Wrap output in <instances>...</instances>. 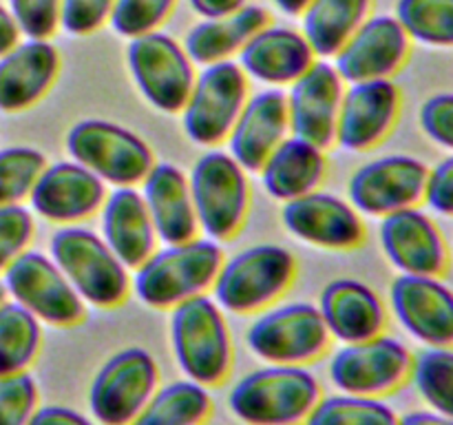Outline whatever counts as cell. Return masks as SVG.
<instances>
[{
    "label": "cell",
    "mask_w": 453,
    "mask_h": 425,
    "mask_svg": "<svg viewBox=\"0 0 453 425\" xmlns=\"http://www.w3.org/2000/svg\"><path fill=\"white\" fill-rule=\"evenodd\" d=\"M423 199L438 215L453 217V153L429 168Z\"/></svg>",
    "instance_id": "obj_43"
},
{
    "label": "cell",
    "mask_w": 453,
    "mask_h": 425,
    "mask_svg": "<svg viewBox=\"0 0 453 425\" xmlns=\"http://www.w3.org/2000/svg\"><path fill=\"white\" fill-rule=\"evenodd\" d=\"M224 251L215 239H188L153 251L135 268L133 290L149 308H173L190 297L203 295L215 282Z\"/></svg>",
    "instance_id": "obj_2"
},
{
    "label": "cell",
    "mask_w": 453,
    "mask_h": 425,
    "mask_svg": "<svg viewBox=\"0 0 453 425\" xmlns=\"http://www.w3.org/2000/svg\"><path fill=\"white\" fill-rule=\"evenodd\" d=\"M389 305L403 330L423 345H453V288L441 274H398Z\"/></svg>",
    "instance_id": "obj_15"
},
{
    "label": "cell",
    "mask_w": 453,
    "mask_h": 425,
    "mask_svg": "<svg viewBox=\"0 0 453 425\" xmlns=\"http://www.w3.org/2000/svg\"><path fill=\"white\" fill-rule=\"evenodd\" d=\"M157 388L153 354L140 345L122 348L97 367L88 385V412L100 425H131Z\"/></svg>",
    "instance_id": "obj_9"
},
{
    "label": "cell",
    "mask_w": 453,
    "mask_h": 425,
    "mask_svg": "<svg viewBox=\"0 0 453 425\" xmlns=\"http://www.w3.org/2000/svg\"><path fill=\"white\" fill-rule=\"evenodd\" d=\"M4 288L13 301L49 326L69 328L82 321L84 301L60 266L40 251H25L4 268Z\"/></svg>",
    "instance_id": "obj_13"
},
{
    "label": "cell",
    "mask_w": 453,
    "mask_h": 425,
    "mask_svg": "<svg viewBox=\"0 0 453 425\" xmlns=\"http://www.w3.org/2000/svg\"><path fill=\"white\" fill-rule=\"evenodd\" d=\"M283 226L305 243L330 251L357 248L365 237L361 212L339 195L310 190L283 204Z\"/></svg>",
    "instance_id": "obj_17"
},
{
    "label": "cell",
    "mask_w": 453,
    "mask_h": 425,
    "mask_svg": "<svg viewBox=\"0 0 453 425\" xmlns=\"http://www.w3.org/2000/svg\"><path fill=\"white\" fill-rule=\"evenodd\" d=\"M142 199L146 204L157 239L164 243L188 242L197 235L188 175L180 166L155 162L142 180Z\"/></svg>",
    "instance_id": "obj_26"
},
{
    "label": "cell",
    "mask_w": 453,
    "mask_h": 425,
    "mask_svg": "<svg viewBox=\"0 0 453 425\" xmlns=\"http://www.w3.org/2000/svg\"><path fill=\"white\" fill-rule=\"evenodd\" d=\"M102 239L127 268H137L155 251L157 235L135 186H115L104 197Z\"/></svg>",
    "instance_id": "obj_27"
},
{
    "label": "cell",
    "mask_w": 453,
    "mask_h": 425,
    "mask_svg": "<svg viewBox=\"0 0 453 425\" xmlns=\"http://www.w3.org/2000/svg\"><path fill=\"white\" fill-rule=\"evenodd\" d=\"M188 3L202 18H224L246 7L248 0H188Z\"/></svg>",
    "instance_id": "obj_45"
},
{
    "label": "cell",
    "mask_w": 453,
    "mask_h": 425,
    "mask_svg": "<svg viewBox=\"0 0 453 425\" xmlns=\"http://www.w3.org/2000/svg\"><path fill=\"white\" fill-rule=\"evenodd\" d=\"M177 0H115L111 12V27L119 35L137 38L157 27L171 16Z\"/></svg>",
    "instance_id": "obj_37"
},
{
    "label": "cell",
    "mask_w": 453,
    "mask_h": 425,
    "mask_svg": "<svg viewBox=\"0 0 453 425\" xmlns=\"http://www.w3.org/2000/svg\"><path fill=\"white\" fill-rule=\"evenodd\" d=\"M410 42L396 16H367L334 56V69L349 84L392 78L407 60Z\"/></svg>",
    "instance_id": "obj_16"
},
{
    "label": "cell",
    "mask_w": 453,
    "mask_h": 425,
    "mask_svg": "<svg viewBox=\"0 0 453 425\" xmlns=\"http://www.w3.org/2000/svg\"><path fill=\"white\" fill-rule=\"evenodd\" d=\"M49 255L84 304L113 308L127 297L131 286L128 268L96 230L78 224L62 226L51 235Z\"/></svg>",
    "instance_id": "obj_5"
},
{
    "label": "cell",
    "mask_w": 453,
    "mask_h": 425,
    "mask_svg": "<svg viewBox=\"0 0 453 425\" xmlns=\"http://www.w3.org/2000/svg\"><path fill=\"white\" fill-rule=\"evenodd\" d=\"M171 345L186 379L219 385L233 363V341L224 310L206 292L171 308Z\"/></svg>",
    "instance_id": "obj_3"
},
{
    "label": "cell",
    "mask_w": 453,
    "mask_h": 425,
    "mask_svg": "<svg viewBox=\"0 0 453 425\" xmlns=\"http://www.w3.org/2000/svg\"><path fill=\"white\" fill-rule=\"evenodd\" d=\"M42 344L40 319L18 301L0 304V376L27 372Z\"/></svg>",
    "instance_id": "obj_32"
},
{
    "label": "cell",
    "mask_w": 453,
    "mask_h": 425,
    "mask_svg": "<svg viewBox=\"0 0 453 425\" xmlns=\"http://www.w3.org/2000/svg\"><path fill=\"white\" fill-rule=\"evenodd\" d=\"M27 425H97L96 421L88 419L87 414L78 412L75 407L58 406V403H51V406H38L35 412L31 414L29 423Z\"/></svg>",
    "instance_id": "obj_44"
},
{
    "label": "cell",
    "mask_w": 453,
    "mask_h": 425,
    "mask_svg": "<svg viewBox=\"0 0 453 425\" xmlns=\"http://www.w3.org/2000/svg\"><path fill=\"white\" fill-rule=\"evenodd\" d=\"M62 0H9V13L27 38L49 40L60 25Z\"/></svg>",
    "instance_id": "obj_39"
},
{
    "label": "cell",
    "mask_w": 453,
    "mask_h": 425,
    "mask_svg": "<svg viewBox=\"0 0 453 425\" xmlns=\"http://www.w3.org/2000/svg\"><path fill=\"white\" fill-rule=\"evenodd\" d=\"M303 425H398V414L380 397L336 392L319 398Z\"/></svg>",
    "instance_id": "obj_34"
},
{
    "label": "cell",
    "mask_w": 453,
    "mask_h": 425,
    "mask_svg": "<svg viewBox=\"0 0 453 425\" xmlns=\"http://www.w3.org/2000/svg\"><path fill=\"white\" fill-rule=\"evenodd\" d=\"M321 313L310 301H290L259 310L246 332V344L265 363L305 366L330 345Z\"/></svg>",
    "instance_id": "obj_8"
},
{
    "label": "cell",
    "mask_w": 453,
    "mask_h": 425,
    "mask_svg": "<svg viewBox=\"0 0 453 425\" xmlns=\"http://www.w3.org/2000/svg\"><path fill=\"white\" fill-rule=\"evenodd\" d=\"M372 0H310L301 12L303 35L321 58H334L349 35L363 25Z\"/></svg>",
    "instance_id": "obj_30"
},
{
    "label": "cell",
    "mask_w": 453,
    "mask_h": 425,
    "mask_svg": "<svg viewBox=\"0 0 453 425\" xmlns=\"http://www.w3.org/2000/svg\"><path fill=\"white\" fill-rule=\"evenodd\" d=\"M401 111V91L392 78L352 82L343 91L336 135L345 151H367L379 144Z\"/></svg>",
    "instance_id": "obj_20"
},
{
    "label": "cell",
    "mask_w": 453,
    "mask_h": 425,
    "mask_svg": "<svg viewBox=\"0 0 453 425\" xmlns=\"http://www.w3.org/2000/svg\"><path fill=\"white\" fill-rule=\"evenodd\" d=\"M398 425H453V416L434 410H411L398 416Z\"/></svg>",
    "instance_id": "obj_46"
},
{
    "label": "cell",
    "mask_w": 453,
    "mask_h": 425,
    "mask_svg": "<svg viewBox=\"0 0 453 425\" xmlns=\"http://www.w3.org/2000/svg\"><path fill=\"white\" fill-rule=\"evenodd\" d=\"M248 100V80L239 62L221 60L195 73L181 124L190 142L215 146L228 137Z\"/></svg>",
    "instance_id": "obj_10"
},
{
    "label": "cell",
    "mask_w": 453,
    "mask_h": 425,
    "mask_svg": "<svg viewBox=\"0 0 453 425\" xmlns=\"http://www.w3.org/2000/svg\"><path fill=\"white\" fill-rule=\"evenodd\" d=\"M190 199H193L197 226L206 237L221 242L230 239L246 220L248 186L242 164L226 151H208L188 175Z\"/></svg>",
    "instance_id": "obj_7"
},
{
    "label": "cell",
    "mask_w": 453,
    "mask_h": 425,
    "mask_svg": "<svg viewBox=\"0 0 453 425\" xmlns=\"http://www.w3.org/2000/svg\"><path fill=\"white\" fill-rule=\"evenodd\" d=\"M420 128L432 142L453 153V91L434 93L418 113Z\"/></svg>",
    "instance_id": "obj_42"
},
{
    "label": "cell",
    "mask_w": 453,
    "mask_h": 425,
    "mask_svg": "<svg viewBox=\"0 0 453 425\" xmlns=\"http://www.w3.org/2000/svg\"><path fill=\"white\" fill-rule=\"evenodd\" d=\"M259 173L270 197L290 202L319 189L326 175V155L321 146L303 137H283L261 164Z\"/></svg>",
    "instance_id": "obj_28"
},
{
    "label": "cell",
    "mask_w": 453,
    "mask_h": 425,
    "mask_svg": "<svg viewBox=\"0 0 453 425\" xmlns=\"http://www.w3.org/2000/svg\"><path fill=\"white\" fill-rule=\"evenodd\" d=\"M396 20L410 40L427 47H453V0H398Z\"/></svg>",
    "instance_id": "obj_35"
},
{
    "label": "cell",
    "mask_w": 453,
    "mask_h": 425,
    "mask_svg": "<svg viewBox=\"0 0 453 425\" xmlns=\"http://www.w3.org/2000/svg\"><path fill=\"white\" fill-rule=\"evenodd\" d=\"M343 91V80L334 65L314 60L286 93L288 127L292 135L327 149L336 135V118Z\"/></svg>",
    "instance_id": "obj_18"
},
{
    "label": "cell",
    "mask_w": 453,
    "mask_h": 425,
    "mask_svg": "<svg viewBox=\"0 0 453 425\" xmlns=\"http://www.w3.org/2000/svg\"><path fill=\"white\" fill-rule=\"evenodd\" d=\"M212 398L197 381H173L146 401L131 425H203L211 416Z\"/></svg>",
    "instance_id": "obj_31"
},
{
    "label": "cell",
    "mask_w": 453,
    "mask_h": 425,
    "mask_svg": "<svg viewBox=\"0 0 453 425\" xmlns=\"http://www.w3.org/2000/svg\"><path fill=\"white\" fill-rule=\"evenodd\" d=\"M321 398V383L305 366L268 363L243 375L228 407L246 425H303Z\"/></svg>",
    "instance_id": "obj_1"
},
{
    "label": "cell",
    "mask_w": 453,
    "mask_h": 425,
    "mask_svg": "<svg viewBox=\"0 0 453 425\" xmlns=\"http://www.w3.org/2000/svg\"><path fill=\"white\" fill-rule=\"evenodd\" d=\"M34 235V217L20 204L0 206V270L27 251Z\"/></svg>",
    "instance_id": "obj_40"
},
{
    "label": "cell",
    "mask_w": 453,
    "mask_h": 425,
    "mask_svg": "<svg viewBox=\"0 0 453 425\" xmlns=\"http://www.w3.org/2000/svg\"><path fill=\"white\" fill-rule=\"evenodd\" d=\"M427 173V164L414 155L392 153L370 159L349 177V204L372 217L416 206L425 195Z\"/></svg>",
    "instance_id": "obj_14"
},
{
    "label": "cell",
    "mask_w": 453,
    "mask_h": 425,
    "mask_svg": "<svg viewBox=\"0 0 453 425\" xmlns=\"http://www.w3.org/2000/svg\"><path fill=\"white\" fill-rule=\"evenodd\" d=\"M327 370L339 392L383 397L410 379L411 352L401 339L380 332L372 339L343 344L332 354Z\"/></svg>",
    "instance_id": "obj_12"
},
{
    "label": "cell",
    "mask_w": 453,
    "mask_h": 425,
    "mask_svg": "<svg viewBox=\"0 0 453 425\" xmlns=\"http://www.w3.org/2000/svg\"><path fill=\"white\" fill-rule=\"evenodd\" d=\"M104 197V182L75 159L44 166L29 193L31 208L62 226L91 217L100 211Z\"/></svg>",
    "instance_id": "obj_21"
},
{
    "label": "cell",
    "mask_w": 453,
    "mask_h": 425,
    "mask_svg": "<svg viewBox=\"0 0 453 425\" xmlns=\"http://www.w3.org/2000/svg\"><path fill=\"white\" fill-rule=\"evenodd\" d=\"M379 239L383 252L401 274H441L447 268V242L423 208L407 206L383 215Z\"/></svg>",
    "instance_id": "obj_19"
},
{
    "label": "cell",
    "mask_w": 453,
    "mask_h": 425,
    "mask_svg": "<svg viewBox=\"0 0 453 425\" xmlns=\"http://www.w3.org/2000/svg\"><path fill=\"white\" fill-rule=\"evenodd\" d=\"M268 18L264 7L250 3L230 16L206 18L186 31L184 49L190 60L203 66L230 60L255 31L268 25Z\"/></svg>",
    "instance_id": "obj_29"
},
{
    "label": "cell",
    "mask_w": 453,
    "mask_h": 425,
    "mask_svg": "<svg viewBox=\"0 0 453 425\" xmlns=\"http://www.w3.org/2000/svg\"><path fill=\"white\" fill-rule=\"evenodd\" d=\"M332 339L357 344L385 332L388 310L383 299L361 279L341 277L327 283L317 304Z\"/></svg>",
    "instance_id": "obj_24"
},
{
    "label": "cell",
    "mask_w": 453,
    "mask_h": 425,
    "mask_svg": "<svg viewBox=\"0 0 453 425\" xmlns=\"http://www.w3.org/2000/svg\"><path fill=\"white\" fill-rule=\"evenodd\" d=\"M44 166L47 158L34 146L0 149V206L18 204L22 197H29Z\"/></svg>",
    "instance_id": "obj_36"
},
{
    "label": "cell",
    "mask_w": 453,
    "mask_h": 425,
    "mask_svg": "<svg viewBox=\"0 0 453 425\" xmlns=\"http://www.w3.org/2000/svg\"><path fill=\"white\" fill-rule=\"evenodd\" d=\"M410 379L429 410L453 416V345H423L411 354Z\"/></svg>",
    "instance_id": "obj_33"
},
{
    "label": "cell",
    "mask_w": 453,
    "mask_h": 425,
    "mask_svg": "<svg viewBox=\"0 0 453 425\" xmlns=\"http://www.w3.org/2000/svg\"><path fill=\"white\" fill-rule=\"evenodd\" d=\"M127 65L137 91L150 106L164 113L184 109L195 82L193 60L184 44L164 31H149L131 38Z\"/></svg>",
    "instance_id": "obj_11"
},
{
    "label": "cell",
    "mask_w": 453,
    "mask_h": 425,
    "mask_svg": "<svg viewBox=\"0 0 453 425\" xmlns=\"http://www.w3.org/2000/svg\"><path fill=\"white\" fill-rule=\"evenodd\" d=\"M115 0H62L60 27L71 35H88L111 18Z\"/></svg>",
    "instance_id": "obj_41"
},
{
    "label": "cell",
    "mask_w": 453,
    "mask_h": 425,
    "mask_svg": "<svg viewBox=\"0 0 453 425\" xmlns=\"http://www.w3.org/2000/svg\"><path fill=\"white\" fill-rule=\"evenodd\" d=\"M288 104L281 89H261L250 96L230 128L228 153L246 173H259L261 164L288 137Z\"/></svg>",
    "instance_id": "obj_23"
},
{
    "label": "cell",
    "mask_w": 453,
    "mask_h": 425,
    "mask_svg": "<svg viewBox=\"0 0 453 425\" xmlns=\"http://www.w3.org/2000/svg\"><path fill=\"white\" fill-rule=\"evenodd\" d=\"M314 49L303 35L286 25H265L248 38L239 51V66L257 82L290 87L312 66Z\"/></svg>",
    "instance_id": "obj_22"
},
{
    "label": "cell",
    "mask_w": 453,
    "mask_h": 425,
    "mask_svg": "<svg viewBox=\"0 0 453 425\" xmlns=\"http://www.w3.org/2000/svg\"><path fill=\"white\" fill-rule=\"evenodd\" d=\"M283 13H290V16H299L305 7H308L310 0H273Z\"/></svg>",
    "instance_id": "obj_48"
},
{
    "label": "cell",
    "mask_w": 453,
    "mask_h": 425,
    "mask_svg": "<svg viewBox=\"0 0 453 425\" xmlns=\"http://www.w3.org/2000/svg\"><path fill=\"white\" fill-rule=\"evenodd\" d=\"M38 407V383L29 372L0 376V425H27Z\"/></svg>",
    "instance_id": "obj_38"
},
{
    "label": "cell",
    "mask_w": 453,
    "mask_h": 425,
    "mask_svg": "<svg viewBox=\"0 0 453 425\" xmlns=\"http://www.w3.org/2000/svg\"><path fill=\"white\" fill-rule=\"evenodd\" d=\"M18 35H20V31H18L16 20H13L12 13L0 4V56H4L9 49L16 47Z\"/></svg>",
    "instance_id": "obj_47"
},
{
    "label": "cell",
    "mask_w": 453,
    "mask_h": 425,
    "mask_svg": "<svg viewBox=\"0 0 453 425\" xmlns=\"http://www.w3.org/2000/svg\"><path fill=\"white\" fill-rule=\"evenodd\" d=\"M7 288H4V282H0V304H4V301H7Z\"/></svg>",
    "instance_id": "obj_49"
},
{
    "label": "cell",
    "mask_w": 453,
    "mask_h": 425,
    "mask_svg": "<svg viewBox=\"0 0 453 425\" xmlns=\"http://www.w3.org/2000/svg\"><path fill=\"white\" fill-rule=\"evenodd\" d=\"M296 259L279 243H255L219 266L212 282V299L234 314L259 313L290 288Z\"/></svg>",
    "instance_id": "obj_4"
},
{
    "label": "cell",
    "mask_w": 453,
    "mask_h": 425,
    "mask_svg": "<svg viewBox=\"0 0 453 425\" xmlns=\"http://www.w3.org/2000/svg\"><path fill=\"white\" fill-rule=\"evenodd\" d=\"M60 71V53L49 40L27 38L0 56V111L16 113L40 100Z\"/></svg>",
    "instance_id": "obj_25"
},
{
    "label": "cell",
    "mask_w": 453,
    "mask_h": 425,
    "mask_svg": "<svg viewBox=\"0 0 453 425\" xmlns=\"http://www.w3.org/2000/svg\"><path fill=\"white\" fill-rule=\"evenodd\" d=\"M71 159L113 186H133L153 168L155 155L137 133L109 120H80L65 140Z\"/></svg>",
    "instance_id": "obj_6"
}]
</instances>
